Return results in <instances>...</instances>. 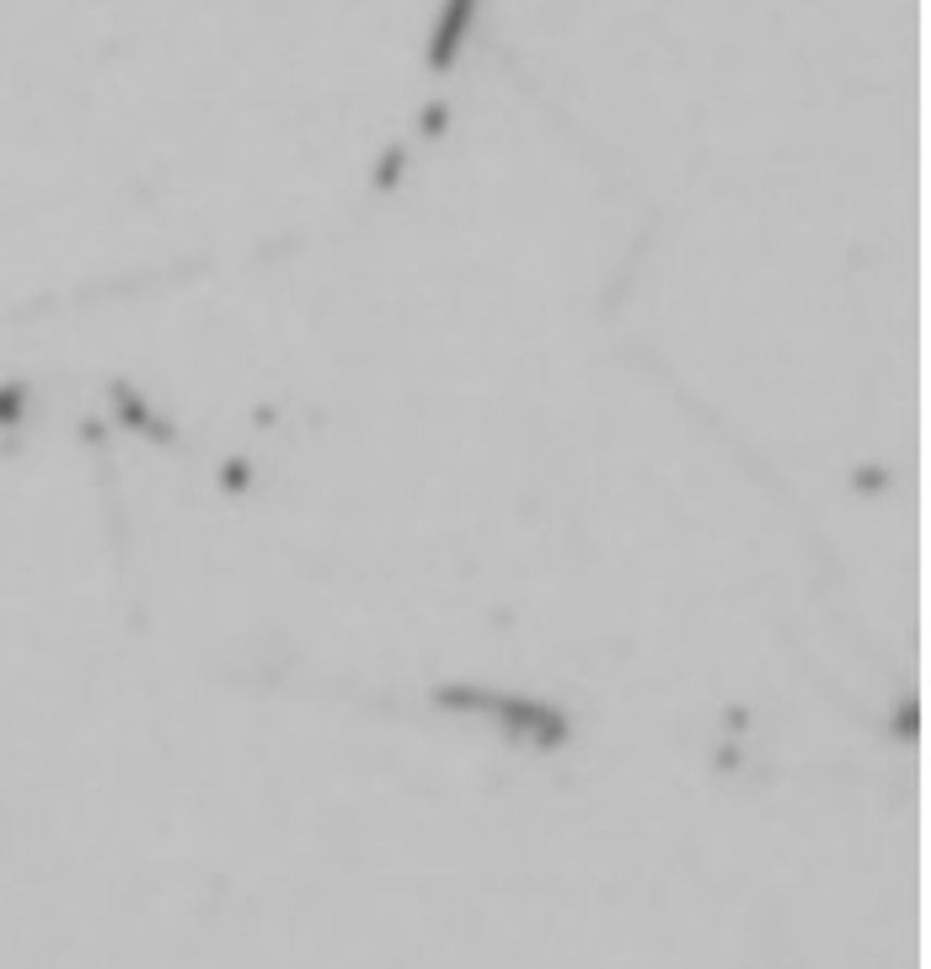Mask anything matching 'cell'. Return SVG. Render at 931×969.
<instances>
[{"label": "cell", "instance_id": "cell-1", "mask_svg": "<svg viewBox=\"0 0 931 969\" xmlns=\"http://www.w3.org/2000/svg\"><path fill=\"white\" fill-rule=\"evenodd\" d=\"M439 708H477V712H498L514 734H525V739H536L541 750H558L562 739H567V717L552 712L547 702H525V697H498V691H471V686H439L434 691Z\"/></svg>", "mask_w": 931, "mask_h": 969}, {"label": "cell", "instance_id": "cell-2", "mask_svg": "<svg viewBox=\"0 0 931 969\" xmlns=\"http://www.w3.org/2000/svg\"><path fill=\"white\" fill-rule=\"evenodd\" d=\"M471 16H477V0H444L439 5V27H434V38H429V65L434 70L455 65V49L466 44Z\"/></svg>", "mask_w": 931, "mask_h": 969}, {"label": "cell", "instance_id": "cell-3", "mask_svg": "<svg viewBox=\"0 0 931 969\" xmlns=\"http://www.w3.org/2000/svg\"><path fill=\"white\" fill-rule=\"evenodd\" d=\"M119 407H124V418L134 424V429H145V434H156V440H172V429H167V424L145 407V396H134L128 387H119Z\"/></svg>", "mask_w": 931, "mask_h": 969}, {"label": "cell", "instance_id": "cell-4", "mask_svg": "<svg viewBox=\"0 0 931 969\" xmlns=\"http://www.w3.org/2000/svg\"><path fill=\"white\" fill-rule=\"evenodd\" d=\"M402 167H407V150H402V145H391V150L380 156V167H375V188L385 194V188H391V183L402 177Z\"/></svg>", "mask_w": 931, "mask_h": 969}, {"label": "cell", "instance_id": "cell-5", "mask_svg": "<svg viewBox=\"0 0 931 969\" xmlns=\"http://www.w3.org/2000/svg\"><path fill=\"white\" fill-rule=\"evenodd\" d=\"M220 477H225V482H231V493H242V488H247V461H231V466H225V471H220Z\"/></svg>", "mask_w": 931, "mask_h": 969}, {"label": "cell", "instance_id": "cell-6", "mask_svg": "<svg viewBox=\"0 0 931 969\" xmlns=\"http://www.w3.org/2000/svg\"><path fill=\"white\" fill-rule=\"evenodd\" d=\"M444 119H450L444 108H429V113H424V134H439L444 130Z\"/></svg>", "mask_w": 931, "mask_h": 969}]
</instances>
